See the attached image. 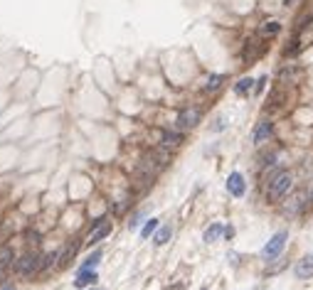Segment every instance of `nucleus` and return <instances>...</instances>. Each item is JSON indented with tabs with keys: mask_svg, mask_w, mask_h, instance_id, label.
Returning <instances> with one entry per match:
<instances>
[{
	"mask_svg": "<svg viewBox=\"0 0 313 290\" xmlns=\"http://www.w3.org/2000/svg\"><path fill=\"white\" fill-rule=\"evenodd\" d=\"M294 187V175L288 172V170H284V172H276L274 177H271L269 182V199L271 202H279V199H284L286 192Z\"/></svg>",
	"mask_w": 313,
	"mask_h": 290,
	"instance_id": "1",
	"label": "nucleus"
},
{
	"mask_svg": "<svg viewBox=\"0 0 313 290\" xmlns=\"http://www.w3.org/2000/svg\"><path fill=\"white\" fill-rule=\"evenodd\" d=\"M286 239H288V234L286 231H279V234L271 236V241L264 246V251H261V256L267 258V261H271V258H279L281 256V251L286 249Z\"/></svg>",
	"mask_w": 313,
	"mask_h": 290,
	"instance_id": "2",
	"label": "nucleus"
},
{
	"mask_svg": "<svg viewBox=\"0 0 313 290\" xmlns=\"http://www.w3.org/2000/svg\"><path fill=\"white\" fill-rule=\"evenodd\" d=\"M17 266V273L22 278H30L37 273V268H42V263H40V256H35V253H28V256H22L20 261L15 263Z\"/></svg>",
	"mask_w": 313,
	"mask_h": 290,
	"instance_id": "3",
	"label": "nucleus"
},
{
	"mask_svg": "<svg viewBox=\"0 0 313 290\" xmlns=\"http://www.w3.org/2000/svg\"><path fill=\"white\" fill-rule=\"evenodd\" d=\"M200 123V111L198 109H185L178 113V121L175 125L180 128V130H187V128H195Z\"/></svg>",
	"mask_w": 313,
	"mask_h": 290,
	"instance_id": "4",
	"label": "nucleus"
},
{
	"mask_svg": "<svg viewBox=\"0 0 313 290\" xmlns=\"http://www.w3.org/2000/svg\"><path fill=\"white\" fill-rule=\"evenodd\" d=\"M227 190L232 197H242L244 192H247V184H244V177L239 175V172H232L227 177Z\"/></svg>",
	"mask_w": 313,
	"mask_h": 290,
	"instance_id": "5",
	"label": "nucleus"
},
{
	"mask_svg": "<svg viewBox=\"0 0 313 290\" xmlns=\"http://www.w3.org/2000/svg\"><path fill=\"white\" fill-rule=\"evenodd\" d=\"M296 278L306 280V278H313V253L303 256L299 263H296Z\"/></svg>",
	"mask_w": 313,
	"mask_h": 290,
	"instance_id": "6",
	"label": "nucleus"
},
{
	"mask_svg": "<svg viewBox=\"0 0 313 290\" xmlns=\"http://www.w3.org/2000/svg\"><path fill=\"white\" fill-rule=\"evenodd\" d=\"M271 133H274V125H271L269 121H261V123L254 128V133H252V140H254L256 145H259V143H264V140L269 138Z\"/></svg>",
	"mask_w": 313,
	"mask_h": 290,
	"instance_id": "7",
	"label": "nucleus"
},
{
	"mask_svg": "<svg viewBox=\"0 0 313 290\" xmlns=\"http://www.w3.org/2000/svg\"><path fill=\"white\" fill-rule=\"evenodd\" d=\"M222 234H227V229L217 221V224H212V226H207V231H205V244H214V241H220V236Z\"/></svg>",
	"mask_w": 313,
	"mask_h": 290,
	"instance_id": "8",
	"label": "nucleus"
},
{
	"mask_svg": "<svg viewBox=\"0 0 313 290\" xmlns=\"http://www.w3.org/2000/svg\"><path fill=\"white\" fill-rule=\"evenodd\" d=\"M99 280V276L94 273V271H79V276H77V280H74V285L77 288H89V285H94Z\"/></svg>",
	"mask_w": 313,
	"mask_h": 290,
	"instance_id": "9",
	"label": "nucleus"
},
{
	"mask_svg": "<svg viewBox=\"0 0 313 290\" xmlns=\"http://www.w3.org/2000/svg\"><path fill=\"white\" fill-rule=\"evenodd\" d=\"M109 234H111V224L106 221V224H101L99 229H97L94 234L89 236V244H99L101 239H106V236H109Z\"/></svg>",
	"mask_w": 313,
	"mask_h": 290,
	"instance_id": "10",
	"label": "nucleus"
},
{
	"mask_svg": "<svg viewBox=\"0 0 313 290\" xmlns=\"http://www.w3.org/2000/svg\"><path fill=\"white\" fill-rule=\"evenodd\" d=\"M173 236V229L171 226H160L158 229V234H156V239H153V244L156 246H163V244H168V239Z\"/></svg>",
	"mask_w": 313,
	"mask_h": 290,
	"instance_id": "11",
	"label": "nucleus"
},
{
	"mask_svg": "<svg viewBox=\"0 0 313 290\" xmlns=\"http://www.w3.org/2000/svg\"><path fill=\"white\" fill-rule=\"evenodd\" d=\"M222 82H225L222 74H212V76L207 79V84H205V91H217V89L222 86Z\"/></svg>",
	"mask_w": 313,
	"mask_h": 290,
	"instance_id": "12",
	"label": "nucleus"
},
{
	"mask_svg": "<svg viewBox=\"0 0 313 290\" xmlns=\"http://www.w3.org/2000/svg\"><path fill=\"white\" fill-rule=\"evenodd\" d=\"M180 143H183V136H180V133H163V145L175 148V145H180Z\"/></svg>",
	"mask_w": 313,
	"mask_h": 290,
	"instance_id": "13",
	"label": "nucleus"
},
{
	"mask_svg": "<svg viewBox=\"0 0 313 290\" xmlns=\"http://www.w3.org/2000/svg\"><path fill=\"white\" fill-rule=\"evenodd\" d=\"M10 261H13V251L3 246V249H0V273H3L8 266H10Z\"/></svg>",
	"mask_w": 313,
	"mask_h": 290,
	"instance_id": "14",
	"label": "nucleus"
},
{
	"mask_svg": "<svg viewBox=\"0 0 313 290\" xmlns=\"http://www.w3.org/2000/svg\"><path fill=\"white\" fill-rule=\"evenodd\" d=\"M254 86V82L252 79H239V82L234 84V91L239 94V96H244V94H249V89Z\"/></svg>",
	"mask_w": 313,
	"mask_h": 290,
	"instance_id": "15",
	"label": "nucleus"
},
{
	"mask_svg": "<svg viewBox=\"0 0 313 290\" xmlns=\"http://www.w3.org/2000/svg\"><path fill=\"white\" fill-rule=\"evenodd\" d=\"M99 261H101V251H94V253H91V256H86V261L82 263V271H91Z\"/></svg>",
	"mask_w": 313,
	"mask_h": 290,
	"instance_id": "16",
	"label": "nucleus"
},
{
	"mask_svg": "<svg viewBox=\"0 0 313 290\" xmlns=\"http://www.w3.org/2000/svg\"><path fill=\"white\" fill-rule=\"evenodd\" d=\"M156 229H158V219H148V221H146V226L141 229V239H148V236L153 234Z\"/></svg>",
	"mask_w": 313,
	"mask_h": 290,
	"instance_id": "17",
	"label": "nucleus"
},
{
	"mask_svg": "<svg viewBox=\"0 0 313 290\" xmlns=\"http://www.w3.org/2000/svg\"><path fill=\"white\" fill-rule=\"evenodd\" d=\"M281 30V22H276V20H269L264 28H261V35H276Z\"/></svg>",
	"mask_w": 313,
	"mask_h": 290,
	"instance_id": "18",
	"label": "nucleus"
},
{
	"mask_svg": "<svg viewBox=\"0 0 313 290\" xmlns=\"http://www.w3.org/2000/svg\"><path fill=\"white\" fill-rule=\"evenodd\" d=\"M57 258H59V251H52V253H47V256H44V261H42V268H50V266L57 261Z\"/></svg>",
	"mask_w": 313,
	"mask_h": 290,
	"instance_id": "19",
	"label": "nucleus"
},
{
	"mask_svg": "<svg viewBox=\"0 0 313 290\" xmlns=\"http://www.w3.org/2000/svg\"><path fill=\"white\" fill-rule=\"evenodd\" d=\"M264 84H267V76H261V79L254 84V91H256V94H259V91H264Z\"/></svg>",
	"mask_w": 313,
	"mask_h": 290,
	"instance_id": "20",
	"label": "nucleus"
},
{
	"mask_svg": "<svg viewBox=\"0 0 313 290\" xmlns=\"http://www.w3.org/2000/svg\"><path fill=\"white\" fill-rule=\"evenodd\" d=\"M284 3H286V5H294V0H284Z\"/></svg>",
	"mask_w": 313,
	"mask_h": 290,
	"instance_id": "21",
	"label": "nucleus"
},
{
	"mask_svg": "<svg viewBox=\"0 0 313 290\" xmlns=\"http://www.w3.org/2000/svg\"><path fill=\"white\" fill-rule=\"evenodd\" d=\"M3 290H15V288H13V285H8V288H3Z\"/></svg>",
	"mask_w": 313,
	"mask_h": 290,
	"instance_id": "22",
	"label": "nucleus"
},
{
	"mask_svg": "<svg viewBox=\"0 0 313 290\" xmlns=\"http://www.w3.org/2000/svg\"><path fill=\"white\" fill-rule=\"evenodd\" d=\"M91 290H99V288H91Z\"/></svg>",
	"mask_w": 313,
	"mask_h": 290,
	"instance_id": "23",
	"label": "nucleus"
},
{
	"mask_svg": "<svg viewBox=\"0 0 313 290\" xmlns=\"http://www.w3.org/2000/svg\"><path fill=\"white\" fill-rule=\"evenodd\" d=\"M202 290H207V288H202Z\"/></svg>",
	"mask_w": 313,
	"mask_h": 290,
	"instance_id": "24",
	"label": "nucleus"
}]
</instances>
